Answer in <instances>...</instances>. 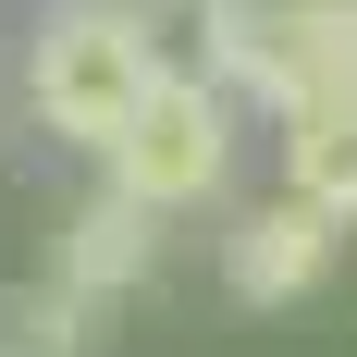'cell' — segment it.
Masks as SVG:
<instances>
[{"instance_id": "3957f363", "label": "cell", "mask_w": 357, "mask_h": 357, "mask_svg": "<svg viewBox=\"0 0 357 357\" xmlns=\"http://www.w3.org/2000/svg\"><path fill=\"white\" fill-rule=\"evenodd\" d=\"M99 173L123 185V197H148L160 222L197 210V197H222V173H234V86L197 74V62H173V74H160V99L123 123V148H111Z\"/></svg>"}, {"instance_id": "5b68a950", "label": "cell", "mask_w": 357, "mask_h": 357, "mask_svg": "<svg viewBox=\"0 0 357 357\" xmlns=\"http://www.w3.org/2000/svg\"><path fill=\"white\" fill-rule=\"evenodd\" d=\"M50 271H62L74 296H136L148 271H160V210H148V197H123V185L99 173V197H74V222L62 234H50Z\"/></svg>"}, {"instance_id": "7a4b0ae2", "label": "cell", "mask_w": 357, "mask_h": 357, "mask_svg": "<svg viewBox=\"0 0 357 357\" xmlns=\"http://www.w3.org/2000/svg\"><path fill=\"white\" fill-rule=\"evenodd\" d=\"M160 25L185 37L197 74H222L271 123L357 99V0H160Z\"/></svg>"}, {"instance_id": "8992f818", "label": "cell", "mask_w": 357, "mask_h": 357, "mask_svg": "<svg viewBox=\"0 0 357 357\" xmlns=\"http://www.w3.org/2000/svg\"><path fill=\"white\" fill-rule=\"evenodd\" d=\"M284 197L357 222V99H321V111L284 123Z\"/></svg>"}, {"instance_id": "277c9868", "label": "cell", "mask_w": 357, "mask_h": 357, "mask_svg": "<svg viewBox=\"0 0 357 357\" xmlns=\"http://www.w3.org/2000/svg\"><path fill=\"white\" fill-rule=\"evenodd\" d=\"M333 247H345L333 210H308V197H247V210L222 222V284L247 296V308H296V296H321Z\"/></svg>"}, {"instance_id": "6da1fadb", "label": "cell", "mask_w": 357, "mask_h": 357, "mask_svg": "<svg viewBox=\"0 0 357 357\" xmlns=\"http://www.w3.org/2000/svg\"><path fill=\"white\" fill-rule=\"evenodd\" d=\"M160 0H50L25 37V99L37 123L62 148H86V160H111L123 148V123H136L148 99H160V74H173V50H160Z\"/></svg>"}, {"instance_id": "52a82bcc", "label": "cell", "mask_w": 357, "mask_h": 357, "mask_svg": "<svg viewBox=\"0 0 357 357\" xmlns=\"http://www.w3.org/2000/svg\"><path fill=\"white\" fill-rule=\"evenodd\" d=\"M86 333H99V296H74L62 271L0 296V357H86Z\"/></svg>"}]
</instances>
